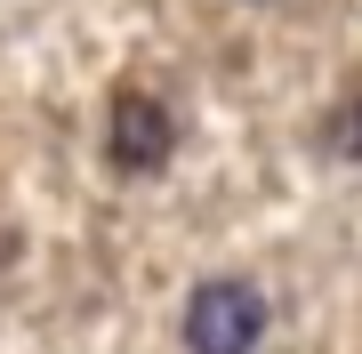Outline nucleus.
<instances>
[{
    "mask_svg": "<svg viewBox=\"0 0 362 354\" xmlns=\"http://www.w3.org/2000/svg\"><path fill=\"white\" fill-rule=\"evenodd\" d=\"M169 113H161V97H145V89H121L113 97V121H105V153H113V170H161L169 161Z\"/></svg>",
    "mask_w": 362,
    "mask_h": 354,
    "instance_id": "obj_2",
    "label": "nucleus"
},
{
    "mask_svg": "<svg viewBox=\"0 0 362 354\" xmlns=\"http://www.w3.org/2000/svg\"><path fill=\"white\" fill-rule=\"evenodd\" d=\"M322 137H330V153H338V161H362V97H346V105L330 113V129H322Z\"/></svg>",
    "mask_w": 362,
    "mask_h": 354,
    "instance_id": "obj_3",
    "label": "nucleus"
},
{
    "mask_svg": "<svg viewBox=\"0 0 362 354\" xmlns=\"http://www.w3.org/2000/svg\"><path fill=\"white\" fill-rule=\"evenodd\" d=\"M266 330V298L250 282H202L185 306V346L194 354H250Z\"/></svg>",
    "mask_w": 362,
    "mask_h": 354,
    "instance_id": "obj_1",
    "label": "nucleus"
}]
</instances>
